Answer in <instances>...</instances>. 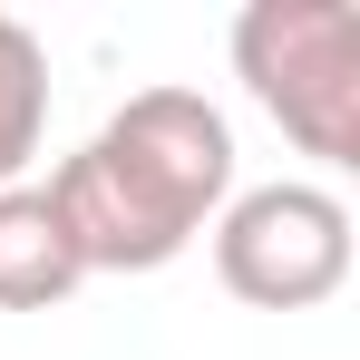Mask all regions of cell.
<instances>
[{
  "label": "cell",
  "instance_id": "cell-1",
  "mask_svg": "<svg viewBox=\"0 0 360 360\" xmlns=\"http://www.w3.org/2000/svg\"><path fill=\"white\" fill-rule=\"evenodd\" d=\"M88 273H166L234 205V127L205 88H136L49 176Z\"/></svg>",
  "mask_w": 360,
  "mask_h": 360
},
{
  "label": "cell",
  "instance_id": "cell-2",
  "mask_svg": "<svg viewBox=\"0 0 360 360\" xmlns=\"http://www.w3.org/2000/svg\"><path fill=\"white\" fill-rule=\"evenodd\" d=\"M234 78L321 166H360V10L351 0H253L234 20Z\"/></svg>",
  "mask_w": 360,
  "mask_h": 360
},
{
  "label": "cell",
  "instance_id": "cell-3",
  "mask_svg": "<svg viewBox=\"0 0 360 360\" xmlns=\"http://www.w3.org/2000/svg\"><path fill=\"white\" fill-rule=\"evenodd\" d=\"M214 283L253 311H321L351 283V205L311 176L234 185L214 214Z\"/></svg>",
  "mask_w": 360,
  "mask_h": 360
},
{
  "label": "cell",
  "instance_id": "cell-4",
  "mask_svg": "<svg viewBox=\"0 0 360 360\" xmlns=\"http://www.w3.org/2000/svg\"><path fill=\"white\" fill-rule=\"evenodd\" d=\"M88 283L49 185H0V311H59Z\"/></svg>",
  "mask_w": 360,
  "mask_h": 360
},
{
  "label": "cell",
  "instance_id": "cell-5",
  "mask_svg": "<svg viewBox=\"0 0 360 360\" xmlns=\"http://www.w3.org/2000/svg\"><path fill=\"white\" fill-rule=\"evenodd\" d=\"M49 146V49L30 20L0 10V185H30Z\"/></svg>",
  "mask_w": 360,
  "mask_h": 360
}]
</instances>
